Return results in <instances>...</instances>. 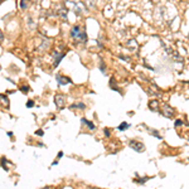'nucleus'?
I'll use <instances>...</instances> for the list:
<instances>
[{
	"label": "nucleus",
	"instance_id": "f257e3e1",
	"mask_svg": "<svg viewBox=\"0 0 189 189\" xmlns=\"http://www.w3.org/2000/svg\"><path fill=\"white\" fill-rule=\"evenodd\" d=\"M71 37L73 38L77 43H86L87 42V35L86 31L81 25H73L71 29Z\"/></svg>",
	"mask_w": 189,
	"mask_h": 189
},
{
	"label": "nucleus",
	"instance_id": "f03ea898",
	"mask_svg": "<svg viewBox=\"0 0 189 189\" xmlns=\"http://www.w3.org/2000/svg\"><path fill=\"white\" fill-rule=\"evenodd\" d=\"M129 146L136 152H142L144 150H145V145H144L141 141H137V140H130Z\"/></svg>",
	"mask_w": 189,
	"mask_h": 189
},
{
	"label": "nucleus",
	"instance_id": "7ed1b4c3",
	"mask_svg": "<svg viewBox=\"0 0 189 189\" xmlns=\"http://www.w3.org/2000/svg\"><path fill=\"white\" fill-rule=\"evenodd\" d=\"M160 114L163 115V116H165V117H173V116H174V110H173L170 106L165 105L164 109L160 111Z\"/></svg>",
	"mask_w": 189,
	"mask_h": 189
},
{
	"label": "nucleus",
	"instance_id": "20e7f679",
	"mask_svg": "<svg viewBox=\"0 0 189 189\" xmlns=\"http://www.w3.org/2000/svg\"><path fill=\"white\" fill-rule=\"evenodd\" d=\"M56 79H57L58 84H61V86H64V84H68V83L72 82L69 77H66V76H61V74H57V76H56Z\"/></svg>",
	"mask_w": 189,
	"mask_h": 189
},
{
	"label": "nucleus",
	"instance_id": "39448f33",
	"mask_svg": "<svg viewBox=\"0 0 189 189\" xmlns=\"http://www.w3.org/2000/svg\"><path fill=\"white\" fill-rule=\"evenodd\" d=\"M52 56H53V58H54V63H53V66L57 67L58 64H59V62L62 61V58L64 57V53H61V52L54 51V52L52 53Z\"/></svg>",
	"mask_w": 189,
	"mask_h": 189
},
{
	"label": "nucleus",
	"instance_id": "423d86ee",
	"mask_svg": "<svg viewBox=\"0 0 189 189\" xmlns=\"http://www.w3.org/2000/svg\"><path fill=\"white\" fill-rule=\"evenodd\" d=\"M54 101H56V105L58 109H63L64 107V96L63 94H56Z\"/></svg>",
	"mask_w": 189,
	"mask_h": 189
},
{
	"label": "nucleus",
	"instance_id": "0eeeda50",
	"mask_svg": "<svg viewBox=\"0 0 189 189\" xmlns=\"http://www.w3.org/2000/svg\"><path fill=\"white\" fill-rule=\"evenodd\" d=\"M81 122H82V125L87 126V127H88L89 130H94V129H96V126L93 125V122H92V121H89V120L84 119V117H82V119H81Z\"/></svg>",
	"mask_w": 189,
	"mask_h": 189
},
{
	"label": "nucleus",
	"instance_id": "6e6552de",
	"mask_svg": "<svg viewBox=\"0 0 189 189\" xmlns=\"http://www.w3.org/2000/svg\"><path fill=\"white\" fill-rule=\"evenodd\" d=\"M149 107L151 109V111H159V109H158V107H159V102H158L156 100H152V101H150L149 102Z\"/></svg>",
	"mask_w": 189,
	"mask_h": 189
},
{
	"label": "nucleus",
	"instance_id": "1a4fd4ad",
	"mask_svg": "<svg viewBox=\"0 0 189 189\" xmlns=\"http://www.w3.org/2000/svg\"><path fill=\"white\" fill-rule=\"evenodd\" d=\"M110 87L114 89V91H116V92H120V88L116 86V82H115V78H111L110 79Z\"/></svg>",
	"mask_w": 189,
	"mask_h": 189
},
{
	"label": "nucleus",
	"instance_id": "9d476101",
	"mask_svg": "<svg viewBox=\"0 0 189 189\" xmlns=\"http://www.w3.org/2000/svg\"><path fill=\"white\" fill-rule=\"evenodd\" d=\"M84 107H86V105L82 102H77V103H73V105H71V109H81V110H83Z\"/></svg>",
	"mask_w": 189,
	"mask_h": 189
},
{
	"label": "nucleus",
	"instance_id": "9b49d317",
	"mask_svg": "<svg viewBox=\"0 0 189 189\" xmlns=\"http://www.w3.org/2000/svg\"><path fill=\"white\" fill-rule=\"evenodd\" d=\"M130 126H131V125H130L129 122H121V125H119L117 129L120 130V131H125V130H127Z\"/></svg>",
	"mask_w": 189,
	"mask_h": 189
},
{
	"label": "nucleus",
	"instance_id": "f8f14e48",
	"mask_svg": "<svg viewBox=\"0 0 189 189\" xmlns=\"http://www.w3.org/2000/svg\"><path fill=\"white\" fill-rule=\"evenodd\" d=\"M147 130H149L150 135H154L155 137H158V139H161V135L159 134V131H158V130H155V129H147Z\"/></svg>",
	"mask_w": 189,
	"mask_h": 189
},
{
	"label": "nucleus",
	"instance_id": "ddd939ff",
	"mask_svg": "<svg viewBox=\"0 0 189 189\" xmlns=\"http://www.w3.org/2000/svg\"><path fill=\"white\" fill-rule=\"evenodd\" d=\"M149 177H144V178H137V179H135V182L139 183V184H145L147 180H149Z\"/></svg>",
	"mask_w": 189,
	"mask_h": 189
},
{
	"label": "nucleus",
	"instance_id": "4468645a",
	"mask_svg": "<svg viewBox=\"0 0 189 189\" xmlns=\"http://www.w3.org/2000/svg\"><path fill=\"white\" fill-rule=\"evenodd\" d=\"M100 69H101L102 73H105L106 72V66H105V62L103 61H101V63H100Z\"/></svg>",
	"mask_w": 189,
	"mask_h": 189
},
{
	"label": "nucleus",
	"instance_id": "2eb2a0df",
	"mask_svg": "<svg viewBox=\"0 0 189 189\" xmlns=\"http://www.w3.org/2000/svg\"><path fill=\"white\" fill-rule=\"evenodd\" d=\"M184 122H183V120H180V119H178L177 121H175V127H178V126H180V125H183Z\"/></svg>",
	"mask_w": 189,
	"mask_h": 189
},
{
	"label": "nucleus",
	"instance_id": "dca6fc26",
	"mask_svg": "<svg viewBox=\"0 0 189 189\" xmlns=\"http://www.w3.org/2000/svg\"><path fill=\"white\" fill-rule=\"evenodd\" d=\"M33 106H34V101L29 100L28 102H26V107H28V109H29V107H33Z\"/></svg>",
	"mask_w": 189,
	"mask_h": 189
},
{
	"label": "nucleus",
	"instance_id": "f3484780",
	"mask_svg": "<svg viewBox=\"0 0 189 189\" xmlns=\"http://www.w3.org/2000/svg\"><path fill=\"white\" fill-rule=\"evenodd\" d=\"M103 131H105V136H106V137H110V136H111V134H110V129H105Z\"/></svg>",
	"mask_w": 189,
	"mask_h": 189
},
{
	"label": "nucleus",
	"instance_id": "a211bd4d",
	"mask_svg": "<svg viewBox=\"0 0 189 189\" xmlns=\"http://www.w3.org/2000/svg\"><path fill=\"white\" fill-rule=\"evenodd\" d=\"M20 89H21V91H23L24 93H26V92L29 91V87H28V86H23V87H21Z\"/></svg>",
	"mask_w": 189,
	"mask_h": 189
},
{
	"label": "nucleus",
	"instance_id": "6ab92c4d",
	"mask_svg": "<svg viewBox=\"0 0 189 189\" xmlns=\"http://www.w3.org/2000/svg\"><path fill=\"white\" fill-rule=\"evenodd\" d=\"M25 6H26V3H25V1H20V8H21V9H25Z\"/></svg>",
	"mask_w": 189,
	"mask_h": 189
},
{
	"label": "nucleus",
	"instance_id": "aec40b11",
	"mask_svg": "<svg viewBox=\"0 0 189 189\" xmlns=\"http://www.w3.org/2000/svg\"><path fill=\"white\" fill-rule=\"evenodd\" d=\"M35 134H37V135H40V136H42L44 132H43V130H37V132H35Z\"/></svg>",
	"mask_w": 189,
	"mask_h": 189
},
{
	"label": "nucleus",
	"instance_id": "412c9836",
	"mask_svg": "<svg viewBox=\"0 0 189 189\" xmlns=\"http://www.w3.org/2000/svg\"><path fill=\"white\" fill-rule=\"evenodd\" d=\"M3 39H4V35H3V31L0 30V43L3 42Z\"/></svg>",
	"mask_w": 189,
	"mask_h": 189
},
{
	"label": "nucleus",
	"instance_id": "4be33fe9",
	"mask_svg": "<svg viewBox=\"0 0 189 189\" xmlns=\"http://www.w3.org/2000/svg\"><path fill=\"white\" fill-rule=\"evenodd\" d=\"M62 156H63V151H59L57 155V159H59V158H62Z\"/></svg>",
	"mask_w": 189,
	"mask_h": 189
},
{
	"label": "nucleus",
	"instance_id": "5701e85b",
	"mask_svg": "<svg viewBox=\"0 0 189 189\" xmlns=\"http://www.w3.org/2000/svg\"><path fill=\"white\" fill-rule=\"evenodd\" d=\"M188 38H189V35H188Z\"/></svg>",
	"mask_w": 189,
	"mask_h": 189
}]
</instances>
